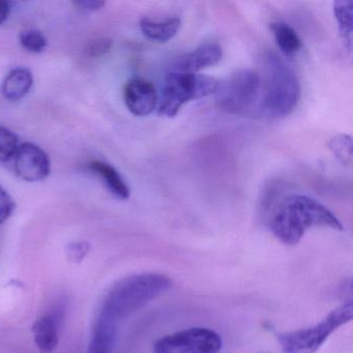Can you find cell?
<instances>
[{
	"instance_id": "7a4b0ae2",
	"label": "cell",
	"mask_w": 353,
	"mask_h": 353,
	"mask_svg": "<svg viewBox=\"0 0 353 353\" xmlns=\"http://www.w3.org/2000/svg\"><path fill=\"white\" fill-rule=\"evenodd\" d=\"M170 279L157 272H143L121 279L107 293L98 317L119 325L171 288Z\"/></svg>"
},
{
	"instance_id": "5bb4252c",
	"label": "cell",
	"mask_w": 353,
	"mask_h": 353,
	"mask_svg": "<svg viewBox=\"0 0 353 353\" xmlns=\"http://www.w3.org/2000/svg\"><path fill=\"white\" fill-rule=\"evenodd\" d=\"M90 168L103 179L107 189L113 196L121 200L129 199L131 195L129 185L114 167L102 161H94L90 163Z\"/></svg>"
},
{
	"instance_id": "cb8c5ba5",
	"label": "cell",
	"mask_w": 353,
	"mask_h": 353,
	"mask_svg": "<svg viewBox=\"0 0 353 353\" xmlns=\"http://www.w3.org/2000/svg\"><path fill=\"white\" fill-rule=\"evenodd\" d=\"M73 3L75 7L88 12L100 11L106 5V3L102 0H77V1H73Z\"/></svg>"
},
{
	"instance_id": "6da1fadb",
	"label": "cell",
	"mask_w": 353,
	"mask_h": 353,
	"mask_svg": "<svg viewBox=\"0 0 353 353\" xmlns=\"http://www.w3.org/2000/svg\"><path fill=\"white\" fill-rule=\"evenodd\" d=\"M268 224L272 234L285 245H297L314 227L343 230V224L325 205L301 194H292L281 200L268 212Z\"/></svg>"
},
{
	"instance_id": "7c38bea8",
	"label": "cell",
	"mask_w": 353,
	"mask_h": 353,
	"mask_svg": "<svg viewBox=\"0 0 353 353\" xmlns=\"http://www.w3.org/2000/svg\"><path fill=\"white\" fill-rule=\"evenodd\" d=\"M181 20L179 17H169L165 19L143 18L140 21L142 34L152 41L167 43L176 36L181 30Z\"/></svg>"
},
{
	"instance_id": "e0dca14e",
	"label": "cell",
	"mask_w": 353,
	"mask_h": 353,
	"mask_svg": "<svg viewBox=\"0 0 353 353\" xmlns=\"http://www.w3.org/2000/svg\"><path fill=\"white\" fill-rule=\"evenodd\" d=\"M332 11L339 26V32L349 51L352 49L353 5L350 0H336Z\"/></svg>"
},
{
	"instance_id": "52a82bcc",
	"label": "cell",
	"mask_w": 353,
	"mask_h": 353,
	"mask_svg": "<svg viewBox=\"0 0 353 353\" xmlns=\"http://www.w3.org/2000/svg\"><path fill=\"white\" fill-rule=\"evenodd\" d=\"M222 338L210 328L191 327L156 341L154 353H219Z\"/></svg>"
},
{
	"instance_id": "8fae6325",
	"label": "cell",
	"mask_w": 353,
	"mask_h": 353,
	"mask_svg": "<svg viewBox=\"0 0 353 353\" xmlns=\"http://www.w3.org/2000/svg\"><path fill=\"white\" fill-rule=\"evenodd\" d=\"M63 315L61 312H51L42 316L32 325L34 343L42 353H51L59 342V328Z\"/></svg>"
},
{
	"instance_id": "44dd1931",
	"label": "cell",
	"mask_w": 353,
	"mask_h": 353,
	"mask_svg": "<svg viewBox=\"0 0 353 353\" xmlns=\"http://www.w3.org/2000/svg\"><path fill=\"white\" fill-rule=\"evenodd\" d=\"M16 203L7 190L0 185V225L7 222L15 210Z\"/></svg>"
},
{
	"instance_id": "d6986e66",
	"label": "cell",
	"mask_w": 353,
	"mask_h": 353,
	"mask_svg": "<svg viewBox=\"0 0 353 353\" xmlns=\"http://www.w3.org/2000/svg\"><path fill=\"white\" fill-rule=\"evenodd\" d=\"M19 138L8 128L0 125V162L7 163L17 154Z\"/></svg>"
},
{
	"instance_id": "603a6c76",
	"label": "cell",
	"mask_w": 353,
	"mask_h": 353,
	"mask_svg": "<svg viewBox=\"0 0 353 353\" xmlns=\"http://www.w3.org/2000/svg\"><path fill=\"white\" fill-rule=\"evenodd\" d=\"M90 251V245L85 241L70 243L67 248L68 257L71 261L79 262L85 257Z\"/></svg>"
},
{
	"instance_id": "9a60e30c",
	"label": "cell",
	"mask_w": 353,
	"mask_h": 353,
	"mask_svg": "<svg viewBox=\"0 0 353 353\" xmlns=\"http://www.w3.org/2000/svg\"><path fill=\"white\" fill-rule=\"evenodd\" d=\"M117 325L98 317L86 353H111L117 341Z\"/></svg>"
},
{
	"instance_id": "5b68a950",
	"label": "cell",
	"mask_w": 353,
	"mask_h": 353,
	"mask_svg": "<svg viewBox=\"0 0 353 353\" xmlns=\"http://www.w3.org/2000/svg\"><path fill=\"white\" fill-rule=\"evenodd\" d=\"M352 299L344 301L315 325L276 334L283 353H315L330 334L352 320Z\"/></svg>"
},
{
	"instance_id": "3957f363",
	"label": "cell",
	"mask_w": 353,
	"mask_h": 353,
	"mask_svg": "<svg viewBox=\"0 0 353 353\" xmlns=\"http://www.w3.org/2000/svg\"><path fill=\"white\" fill-rule=\"evenodd\" d=\"M266 69L268 81L260 108L272 119L288 117L295 110L301 99L299 78L276 53H268Z\"/></svg>"
},
{
	"instance_id": "8992f818",
	"label": "cell",
	"mask_w": 353,
	"mask_h": 353,
	"mask_svg": "<svg viewBox=\"0 0 353 353\" xmlns=\"http://www.w3.org/2000/svg\"><path fill=\"white\" fill-rule=\"evenodd\" d=\"M261 90V79L255 71L239 70L224 81L219 82L216 104L223 112L232 115L251 114L257 108Z\"/></svg>"
},
{
	"instance_id": "4fadbf2b",
	"label": "cell",
	"mask_w": 353,
	"mask_h": 353,
	"mask_svg": "<svg viewBox=\"0 0 353 353\" xmlns=\"http://www.w3.org/2000/svg\"><path fill=\"white\" fill-rule=\"evenodd\" d=\"M34 85V76L26 68H17L8 74L3 83V94L11 102L23 99Z\"/></svg>"
},
{
	"instance_id": "ba28073f",
	"label": "cell",
	"mask_w": 353,
	"mask_h": 353,
	"mask_svg": "<svg viewBox=\"0 0 353 353\" xmlns=\"http://www.w3.org/2000/svg\"><path fill=\"white\" fill-rule=\"evenodd\" d=\"M15 172L28 183L45 181L51 172L48 154L32 142L22 143L15 156Z\"/></svg>"
},
{
	"instance_id": "ac0fdd59",
	"label": "cell",
	"mask_w": 353,
	"mask_h": 353,
	"mask_svg": "<svg viewBox=\"0 0 353 353\" xmlns=\"http://www.w3.org/2000/svg\"><path fill=\"white\" fill-rule=\"evenodd\" d=\"M328 148L336 160L342 164L350 165L352 162V138L349 135H338L328 141Z\"/></svg>"
},
{
	"instance_id": "277c9868",
	"label": "cell",
	"mask_w": 353,
	"mask_h": 353,
	"mask_svg": "<svg viewBox=\"0 0 353 353\" xmlns=\"http://www.w3.org/2000/svg\"><path fill=\"white\" fill-rule=\"evenodd\" d=\"M218 84V80L210 76L170 70L165 77L158 113L161 117H176L188 103L214 94Z\"/></svg>"
},
{
	"instance_id": "30bf717a",
	"label": "cell",
	"mask_w": 353,
	"mask_h": 353,
	"mask_svg": "<svg viewBox=\"0 0 353 353\" xmlns=\"http://www.w3.org/2000/svg\"><path fill=\"white\" fill-rule=\"evenodd\" d=\"M223 57L222 47L216 42L203 43L195 50L181 55L173 63L172 71L197 73L205 68L214 67Z\"/></svg>"
},
{
	"instance_id": "d4e9b609",
	"label": "cell",
	"mask_w": 353,
	"mask_h": 353,
	"mask_svg": "<svg viewBox=\"0 0 353 353\" xmlns=\"http://www.w3.org/2000/svg\"><path fill=\"white\" fill-rule=\"evenodd\" d=\"M10 15V5L6 0H0V26L7 21Z\"/></svg>"
},
{
	"instance_id": "ffe728a7",
	"label": "cell",
	"mask_w": 353,
	"mask_h": 353,
	"mask_svg": "<svg viewBox=\"0 0 353 353\" xmlns=\"http://www.w3.org/2000/svg\"><path fill=\"white\" fill-rule=\"evenodd\" d=\"M20 44L26 50L32 53H41L48 46L46 37L40 30H26L19 36Z\"/></svg>"
},
{
	"instance_id": "2e32d148",
	"label": "cell",
	"mask_w": 353,
	"mask_h": 353,
	"mask_svg": "<svg viewBox=\"0 0 353 353\" xmlns=\"http://www.w3.org/2000/svg\"><path fill=\"white\" fill-rule=\"evenodd\" d=\"M270 30L279 49L286 57L297 54L303 48V43L297 32L285 22H274L270 24Z\"/></svg>"
},
{
	"instance_id": "9c48e42d",
	"label": "cell",
	"mask_w": 353,
	"mask_h": 353,
	"mask_svg": "<svg viewBox=\"0 0 353 353\" xmlns=\"http://www.w3.org/2000/svg\"><path fill=\"white\" fill-rule=\"evenodd\" d=\"M123 100L130 112L139 117L152 114L159 103L154 84L140 77L132 78L125 83Z\"/></svg>"
},
{
	"instance_id": "7402d4cb",
	"label": "cell",
	"mask_w": 353,
	"mask_h": 353,
	"mask_svg": "<svg viewBox=\"0 0 353 353\" xmlns=\"http://www.w3.org/2000/svg\"><path fill=\"white\" fill-rule=\"evenodd\" d=\"M112 47V40L108 38H100L92 41L88 47V54L90 57H99L106 54Z\"/></svg>"
}]
</instances>
